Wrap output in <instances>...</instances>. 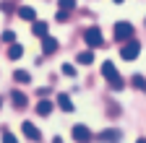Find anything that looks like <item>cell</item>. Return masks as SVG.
Returning a JSON list of instances; mask_svg holds the SVG:
<instances>
[{"label":"cell","instance_id":"cell-24","mask_svg":"<svg viewBox=\"0 0 146 143\" xmlns=\"http://www.w3.org/2000/svg\"><path fill=\"white\" fill-rule=\"evenodd\" d=\"M0 107H3V99H0Z\"/></svg>","mask_w":146,"mask_h":143},{"label":"cell","instance_id":"cell-10","mask_svg":"<svg viewBox=\"0 0 146 143\" xmlns=\"http://www.w3.org/2000/svg\"><path fill=\"white\" fill-rule=\"evenodd\" d=\"M18 18H21V21H34V18H36V13H34V8L24 5V8H18Z\"/></svg>","mask_w":146,"mask_h":143},{"label":"cell","instance_id":"cell-12","mask_svg":"<svg viewBox=\"0 0 146 143\" xmlns=\"http://www.w3.org/2000/svg\"><path fill=\"white\" fill-rule=\"evenodd\" d=\"M123 135H120V130H104V133H99V140H120Z\"/></svg>","mask_w":146,"mask_h":143},{"label":"cell","instance_id":"cell-13","mask_svg":"<svg viewBox=\"0 0 146 143\" xmlns=\"http://www.w3.org/2000/svg\"><path fill=\"white\" fill-rule=\"evenodd\" d=\"M21 55H24V47H21V44H13V42H11V49H8V57H11V60H18Z\"/></svg>","mask_w":146,"mask_h":143},{"label":"cell","instance_id":"cell-8","mask_svg":"<svg viewBox=\"0 0 146 143\" xmlns=\"http://www.w3.org/2000/svg\"><path fill=\"white\" fill-rule=\"evenodd\" d=\"M52 112V101H47L44 96H39V104H36V115H42V117H47Z\"/></svg>","mask_w":146,"mask_h":143},{"label":"cell","instance_id":"cell-17","mask_svg":"<svg viewBox=\"0 0 146 143\" xmlns=\"http://www.w3.org/2000/svg\"><path fill=\"white\" fill-rule=\"evenodd\" d=\"M133 86L141 88V91H146V78L143 76H133Z\"/></svg>","mask_w":146,"mask_h":143},{"label":"cell","instance_id":"cell-22","mask_svg":"<svg viewBox=\"0 0 146 143\" xmlns=\"http://www.w3.org/2000/svg\"><path fill=\"white\" fill-rule=\"evenodd\" d=\"M68 18V11H58V21H65Z\"/></svg>","mask_w":146,"mask_h":143},{"label":"cell","instance_id":"cell-21","mask_svg":"<svg viewBox=\"0 0 146 143\" xmlns=\"http://www.w3.org/2000/svg\"><path fill=\"white\" fill-rule=\"evenodd\" d=\"M3 140H5V143H16V135H11V133H3Z\"/></svg>","mask_w":146,"mask_h":143},{"label":"cell","instance_id":"cell-18","mask_svg":"<svg viewBox=\"0 0 146 143\" xmlns=\"http://www.w3.org/2000/svg\"><path fill=\"white\" fill-rule=\"evenodd\" d=\"M73 8H76V0H60V11H73Z\"/></svg>","mask_w":146,"mask_h":143},{"label":"cell","instance_id":"cell-7","mask_svg":"<svg viewBox=\"0 0 146 143\" xmlns=\"http://www.w3.org/2000/svg\"><path fill=\"white\" fill-rule=\"evenodd\" d=\"M89 138H91V133L86 125H76L73 128V140H89Z\"/></svg>","mask_w":146,"mask_h":143},{"label":"cell","instance_id":"cell-2","mask_svg":"<svg viewBox=\"0 0 146 143\" xmlns=\"http://www.w3.org/2000/svg\"><path fill=\"white\" fill-rule=\"evenodd\" d=\"M84 42H86L89 47H102V44H104V37H102V31H99L97 26H91V29L84 31Z\"/></svg>","mask_w":146,"mask_h":143},{"label":"cell","instance_id":"cell-19","mask_svg":"<svg viewBox=\"0 0 146 143\" xmlns=\"http://www.w3.org/2000/svg\"><path fill=\"white\" fill-rule=\"evenodd\" d=\"M60 70H63V73H65L68 78H73V76H76V68H73V65H68V63H65V65H63Z\"/></svg>","mask_w":146,"mask_h":143},{"label":"cell","instance_id":"cell-3","mask_svg":"<svg viewBox=\"0 0 146 143\" xmlns=\"http://www.w3.org/2000/svg\"><path fill=\"white\" fill-rule=\"evenodd\" d=\"M138 52H141V44L133 42V39H128V42L123 44V49H120V57H123V60H136Z\"/></svg>","mask_w":146,"mask_h":143},{"label":"cell","instance_id":"cell-6","mask_svg":"<svg viewBox=\"0 0 146 143\" xmlns=\"http://www.w3.org/2000/svg\"><path fill=\"white\" fill-rule=\"evenodd\" d=\"M31 34H34V37H39V39H42V37H47V24L34 18V21H31Z\"/></svg>","mask_w":146,"mask_h":143},{"label":"cell","instance_id":"cell-23","mask_svg":"<svg viewBox=\"0 0 146 143\" xmlns=\"http://www.w3.org/2000/svg\"><path fill=\"white\" fill-rule=\"evenodd\" d=\"M115 3H123V0H115Z\"/></svg>","mask_w":146,"mask_h":143},{"label":"cell","instance_id":"cell-14","mask_svg":"<svg viewBox=\"0 0 146 143\" xmlns=\"http://www.w3.org/2000/svg\"><path fill=\"white\" fill-rule=\"evenodd\" d=\"M13 104L18 107V109H24V107H26V96L21 91H13Z\"/></svg>","mask_w":146,"mask_h":143},{"label":"cell","instance_id":"cell-16","mask_svg":"<svg viewBox=\"0 0 146 143\" xmlns=\"http://www.w3.org/2000/svg\"><path fill=\"white\" fill-rule=\"evenodd\" d=\"M76 60H78V63H81V65H89V63H91V60H94V55H91V52H89V49H86V52H78V57H76Z\"/></svg>","mask_w":146,"mask_h":143},{"label":"cell","instance_id":"cell-11","mask_svg":"<svg viewBox=\"0 0 146 143\" xmlns=\"http://www.w3.org/2000/svg\"><path fill=\"white\" fill-rule=\"evenodd\" d=\"M42 49L47 52V55H50V52H55V49H58V39H52V37H42Z\"/></svg>","mask_w":146,"mask_h":143},{"label":"cell","instance_id":"cell-15","mask_svg":"<svg viewBox=\"0 0 146 143\" xmlns=\"http://www.w3.org/2000/svg\"><path fill=\"white\" fill-rule=\"evenodd\" d=\"M13 78H16L18 83H29V81H31V76L26 73V70H16V73H13Z\"/></svg>","mask_w":146,"mask_h":143},{"label":"cell","instance_id":"cell-20","mask_svg":"<svg viewBox=\"0 0 146 143\" xmlns=\"http://www.w3.org/2000/svg\"><path fill=\"white\" fill-rule=\"evenodd\" d=\"M0 39H3L5 44H11V42L16 39V34H13V31H3V37H0Z\"/></svg>","mask_w":146,"mask_h":143},{"label":"cell","instance_id":"cell-4","mask_svg":"<svg viewBox=\"0 0 146 143\" xmlns=\"http://www.w3.org/2000/svg\"><path fill=\"white\" fill-rule=\"evenodd\" d=\"M133 37V26L128 24V21H117L115 24V39L117 42H125V39H131Z\"/></svg>","mask_w":146,"mask_h":143},{"label":"cell","instance_id":"cell-1","mask_svg":"<svg viewBox=\"0 0 146 143\" xmlns=\"http://www.w3.org/2000/svg\"><path fill=\"white\" fill-rule=\"evenodd\" d=\"M102 76L110 81V86H112V88H123V78L117 76V70H115V65L112 63H102Z\"/></svg>","mask_w":146,"mask_h":143},{"label":"cell","instance_id":"cell-5","mask_svg":"<svg viewBox=\"0 0 146 143\" xmlns=\"http://www.w3.org/2000/svg\"><path fill=\"white\" fill-rule=\"evenodd\" d=\"M21 130H24V135H26L29 140H42V133L34 128V122H24V125H21Z\"/></svg>","mask_w":146,"mask_h":143},{"label":"cell","instance_id":"cell-9","mask_svg":"<svg viewBox=\"0 0 146 143\" xmlns=\"http://www.w3.org/2000/svg\"><path fill=\"white\" fill-rule=\"evenodd\" d=\"M58 107H60L63 112H73V101H70V96H68V94H60V96H58Z\"/></svg>","mask_w":146,"mask_h":143}]
</instances>
